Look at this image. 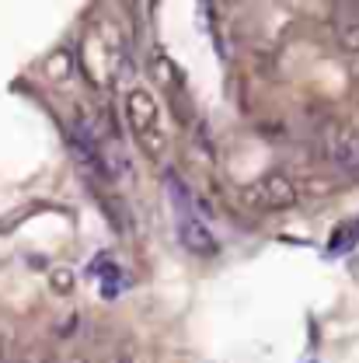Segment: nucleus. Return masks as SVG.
I'll list each match as a JSON object with an SVG mask.
<instances>
[{
  "instance_id": "obj_1",
  "label": "nucleus",
  "mask_w": 359,
  "mask_h": 363,
  "mask_svg": "<svg viewBox=\"0 0 359 363\" xmlns=\"http://www.w3.org/2000/svg\"><path fill=\"white\" fill-rule=\"evenodd\" d=\"M126 119H130V130H133L136 143H139L150 157H161V154H164L161 112H157V101H154V94L147 88L126 91Z\"/></svg>"
},
{
  "instance_id": "obj_2",
  "label": "nucleus",
  "mask_w": 359,
  "mask_h": 363,
  "mask_svg": "<svg viewBox=\"0 0 359 363\" xmlns=\"http://www.w3.org/2000/svg\"><path fill=\"white\" fill-rule=\"evenodd\" d=\"M297 182L283 172H269L262 179L248 182L241 189V203L248 210H258V213H279V210H290L297 203Z\"/></svg>"
},
{
  "instance_id": "obj_3",
  "label": "nucleus",
  "mask_w": 359,
  "mask_h": 363,
  "mask_svg": "<svg viewBox=\"0 0 359 363\" xmlns=\"http://www.w3.org/2000/svg\"><path fill=\"white\" fill-rule=\"evenodd\" d=\"M324 150H328V161L346 172L349 179H359V130L349 126H328L324 130Z\"/></svg>"
},
{
  "instance_id": "obj_4",
  "label": "nucleus",
  "mask_w": 359,
  "mask_h": 363,
  "mask_svg": "<svg viewBox=\"0 0 359 363\" xmlns=\"http://www.w3.org/2000/svg\"><path fill=\"white\" fill-rule=\"evenodd\" d=\"M181 241H185V248H192V252H199V255H213L217 252V241L210 238V230L199 224L195 217H188V220H181Z\"/></svg>"
},
{
  "instance_id": "obj_5",
  "label": "nucleus",
  "mask_w": 359,
  "mask_h": 363,
  "mask_svg": "<svg viewBox=\"0 0 359 363\" xmlns=\"http://www.w3.org/2000/svg\"><path fill=\"white\" fill-rule=\"evenodd\" d=\"M335 43H338V49L359 56V18H342V21H335Z\"/></svg>"
},
{
  "instance_id": "obj_6",
  "label": "nucleus",
  "mask_w": 359,
  "mask_h": 363,
  "mask_svg": "<svg viewBox=\"0 0 359 363\" xmlns=\"http://www.w3.org/2000/svg\"><path fill=\"white\" fill-rule=\"evenodd\" d=\"M52 283H56L59 294H67L70 290V272H52Z\"/></svg>"
},
{
  "instance_id": "obj_7",
  "label": "nucleus",
  "mask_w": 359,
  "mask_h": 363,
  "mask_svg": "<svg viewBox=\"0 0 359 363\" xmlns=\"http://www.w3.org/2000/svg\"><path fill=\"white\" fill-rule=\"evenodd\" d=\"M0 363H14L11 360V339L0 332Z\"/></svg>"
}]
</instances>
